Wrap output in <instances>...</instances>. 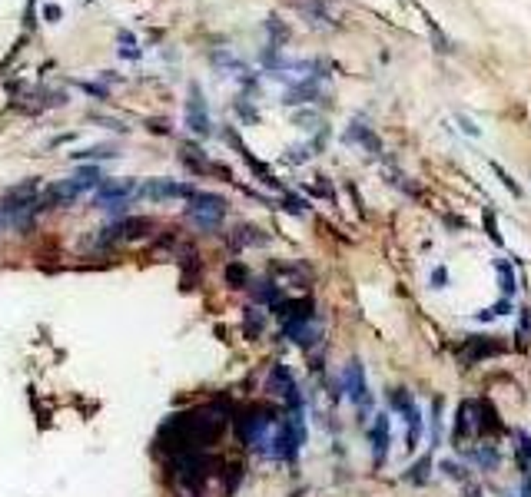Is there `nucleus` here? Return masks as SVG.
<instances>
[{
	"mask_svg": "<svg viewBox=\"0 0 531 497\" xmlns=\"http://www.w3.org/2000/svg\"><path fill=\"white\" fill-rule=\"evenodd\" d=\"M279 421V411L266 408V405H252L243 418H236V431L243 438V444H250L256 451H269V438L272 428Z\"/></svg>",
	"mask_w": 531,
	"mask_h": 497,
	"instance_id": "nucleus-1",
	"label": "nucleus"
},
{
	"mask_svg": "<svg viewBox=\"0 0 531 497\" xmlns=\"http://www.w3.org/2000/svg\"><path fill=\"white\" fill-rule=\"evenodd\" d=\"M170 467H173V477L183 487L199 491V487H206L216 461L203 451H180V454H170Z\"/></svg>",
	"mask_w": 531,
	"mask_h": 497,
	"instance_id": "nucleus-2",
	"label": "nucleus"
},
{
	"mask_svg": "<svg viewBox=\"0 0 531 497\" xmlns=\"http://www.w3.org/2000/svg\"><path fill=\"white\" fill-rule=\"evenodd\" d=\"M189 203H193L189 205V216H193L203 229H216L229 212V203L216 193H196Z\"/></svg>",
	"mask_w": 531,
	"mask_h": 497,
	"instance_id": "nucleus-3",
	"label": "nucleus"
},
{
	"mask_svg": "<svg viewBox=\"0 0 531 497\" xmlns=\"http://www.w3.org/2000/svg\"><path fill=\"white\" fill-rule=\"evenodd\" d=\"M266 388H269L276 398L286 401V405H289V411H303V395H299L293 371H289L286 365H272L269 378H266Z\"/></svg>",
	"mask_w": 531,
	"mask_h": 497,
	"instance_id": "nucleus-4",
	"label": "nucleus"
},
{
	"mask_svg": "<svg viewBox=\"0 0 531 497\" xmlns=\"http://www.w3.org/2000/svg\"><path fill=\"white\" fill-rule=\"evenodd\" d=\"M342 385H346V395L358 405V411H369L372 395H369V381H366V368L362 361H349L346 371H342Z\"/></svg>",
	"mask_w": 531,
	"mask_h": 497,
	"instance_id": "nucleus-5",
	"label": "nucleus"
},
{
	"mask_svg": "<svg viewBox=\"0 0 531 497\" xmlns=\"http://www.w3.org/2000/svg\"><path fill=\"white\" fill-rule=\"evenodd\" d=\"M186 126L196 133V136H209V109H206V100L199 93L196 83H189V97H186Z\"/></svg>",
	"mask_w": 531,
	"mask_h": 497,
	"instance_id": "nucleus-6",
	"label": "nucleus"
},
{
	"mask_svg": "<svg viewBox=\"0 0 531 497\" xmlns=\"http://www.w3.org/2000/svg\"><path fill=\"white\" fill-rule=\"evenodd\" d=\"M143 196L150 203H163V199H193L196 189L189 183H176V179H150L143 186Z\"/></svg>",
	"mask_w": 531,
	"mask_h": 497,
	"instance_id": "nucleus-7",
	"label": "nucleus"
},
{
	"mask_svg": "<svg viewBox=\"0 0 531 497\" xmlns=\"http://www.w3.org/2000/svg\"><path fill=\"white\" fill-rule=\"evenodd\" d=\"M133 189H136V183H133V179H103V183L93 189V203L117 205V203H123V199H130Z\"/></svg>",
	"mask_w": 531,
	"mask_h": 497,
	"instance_id": "nucleus-8",
	"label": "nucleus"
},
{
	"mask_svg": "<svg viewBox=\"0 0 531 497\" xmlns=\"http://www.w3.org/2000/svg\"><path fill=\"white\" fill-rule=\"evenodd\" d=\"M369 441H372V454H375V465H382L385 454H389V444H392V428H389V418H385V414H375Z\"/></svg>",
	"mask_w": 531,
	"mask_h": 497,
	"instance_id": "nucleus-9",
	"label": "nucleus"
},
{
	"mask_svg": "<svg viewBox=\"0 0 531 497\" xmlns=\"http://www.w3.org/2000/svg\"><path fill=\"white\" fill-rule=\"evenodd\" d=\"M150 229H153V219L130 216V219H123V222H117L113 229H107V232L110 239H143V236H150Z\"/></svg>",
	"mask_w": 531,
	"mask_h": 497,
	"instance_id": "nucleus-10",
	"label": "nucleus"
},
{
	"mask_svg": "<svg viewBox=\"0 0 531 497\" xmlns=\"http://www.w3.org/2000/svg\"><path fill=\"white\" fill-rule=\"evenodd\" d=\"M501 342H491V338H468V345H465V361H482V358H491V355H498L501 352Z\"/></svg>",
	"mask_w": 531,
	"mask_h": 497,
	"instance_id": "nucleus-11",
	"label": "nucleus"
},
{
	"mask_svg": "<svg viewBox=\"0 0 531 497\" xmlns=\"http://www.w3.org/2000/svg\"><path fill=\"white\" fill-rule=\"evenodd\" d=\"M405 421H409V448H419V441H422V411L412 405L405 411Z\"/></svg>",
	"mask_w": 531,
	"mask_h": 497,
	"instance_id": "nucleus-12",
	"label": "nucleus"
},
{
	"mask_svg": "<svg viewBox=\"0 0 531 497\" xmlns=\"http://www.w3.org/2000/svg\"><path fill=\"white\" fill-rule=\"evenodd\" d=\"M252 295H256V302L259 305H276L282 299V292L272 285V282H256V285H252Z\"/></svg>",
	"mask_w": 531,
	"mask_h": 497,
	"instance_id": "nucleus-13",
	"label": "nucleus"
},
{
	"mask_svg": "<svg viewBox=\"0 0 531 497\" xmlns=\"http://www.w3.org/2000/svg\"><path fill=\"white\" fill-rule=\"evenodd\" d=\"M243 325H246V335H250V338H259L262 328H266V315H262L259 309H246V315H243Z\"/></svg>",
	"mask_w": 531,
	"mask_h": 497,
	"instance_id": "nucleus-14",
	"label": "nucleus"
},
{
	"mask_svg": "<svg viewBox=\"0 0 531 497\" xmlns=\"http://www.w3.org/2000/svg\"><path fill=\"white\" fill-rule=\"evenodd\" d=\"M468 414H472V401H465V405L458 408V418H455V441H462V438L468 434V428L475 424V418H468Z\"/></svg>",
	"mask_w": 531,
	"mask_h": 497,
	"instance_id": "nucleus-15",
	"label": "nucleus"
},
{
	"mask_svg": "<svg viewBox=\"0 0 531 497\" xmlns=\"http://www.w3.org/2000/svg\"><path fill=\"white\" fill-rule=\"evenodd\" d=\"M226 282L233 285V289H246V285H250V272H246V265L233 262V265L226 269Z\"/></svg>",
	"mask_w": 531,
	"mask_h": 497,
	"instance_id": "nucleus-16",
	"label": "nucleus"
},
{
	"mask_svg": "<svg viewBox=\"0 0 531 497\" xmlns=\"http://www.w3.org/2000/svg\"><path fill=\"white\" fill-rule=\"evenodd\" d=\"M74 160H113L117 152L110 150V146H90V150H80V152H70Z\"/></svg>",
	"mask_w": 531,
	"mask_h": 497,
	"instance_id": "nucleus-17",
	"label": "nucleus"
},
{
	"mask_svg": "<svg viewBox=\"0 0 531 497\" xmlns=\"http://www.w3.org/2000/svg\"><path fill=\"white\" fill-rule=\"evenodd\" d=\"M498 282H501V292L505 295L515 292V272H511L508 262H498Z\"/></svg>",
	"mask_w": 531,
	"mask_h": 497,
	"instance_id": "nucleus-18",
	"label": "nucleus"
},
{
	"mask_svg": "<svg viewBox=\"0 0 531 497\" xmlns=\"http://www.w3.org/2000/svg\"><path fill=\"white\" fill-rule=\"evenodd\" d=\"M389 401H392V408H399L402 414L412 408V398H409V391H405V388H395V391L389 395Z\"/></svg>",
	"mask_w": 531,
	"mask_h": 497,
	"instance_id": "nucleus-19",
	"label": "nucleus"
},
{
	"mask_svg": "<svg viewBox=\"0 0 531 497\" xmlns=\"http://www.w3.org/2000/svg\"><path fill=\"white\" fill-rule=\"evenodd\" d=\"M428 465H432V461H428V457H422V461H419V465L412 467V474H409V481H415V484H422L425 477H428Z\"/></svg>",
	"mask_w": 531,
	"mask_h": 497,
	"instance_id": "nucleus-20",
	"label": "nucleus"
},
{
	"mask_svg": "<svg viewBox=\"0 0 531 497\" xmlns=\"http://www.w3.org/2000/svg\"><path fill=\"white\" fill-rule=\"evenodd\" d=\"M432 282H435V285H438V289H442V285H445V272L438 269V272H435V275H432Z\"/></svg>",
	"mask_w": 531,
	"mask_h": 497,
	"instance_id": "nucleus-21",
	"label": "nucleus"
},
{
	"mask_svg": "<svg viewBox=\"0 0 531 497\" xmlns=\"http://www.w3.org/2000/svg\"><path fill=\"white\" fill-rule=\"evenodd\" d=\"M47 17H50V20H60V7H47Z\"/></svg>",
	"mask_w": 531,
	"mask_h": 497,
	"instance_id": "nucleus-22",
	"label": "nucleus"
},
{
	"mask_svg": "<svg viewBox=\"0 0 531 497\" xmlns=\"http://www.w3.org/2000/svg\"><path fill=\"white\" fill-rule=\"evenodd\" d=\"M525 497H531V474H528V481H525Z\"/></svg>",
	"mask_w": 531,
	"mask_h": 497,
	"instance_id": "nucleus-23",
	"label": "nucleus"
}]
</instances>
